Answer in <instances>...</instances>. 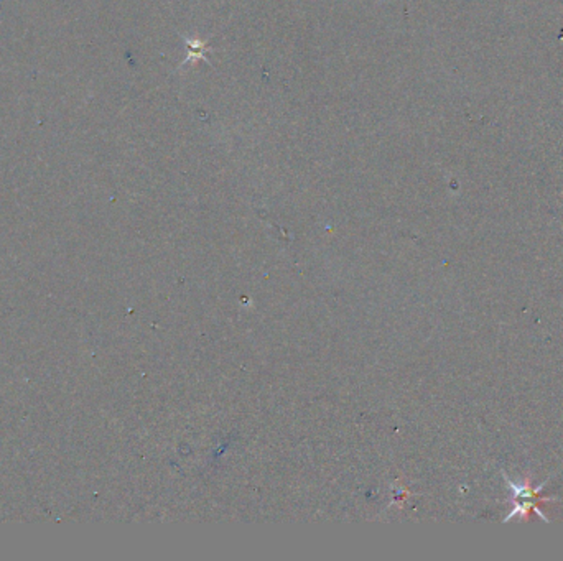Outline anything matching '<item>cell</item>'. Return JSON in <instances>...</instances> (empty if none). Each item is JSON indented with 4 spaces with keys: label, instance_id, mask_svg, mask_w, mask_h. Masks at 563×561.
<instances>
[{
    "label": "cell",
    "instance_id": "obj_1",
    "mask_svg": "<svg viewBox=\"0 0 563 561\" xmlns=\"http://www.w3.org/2000/svg\"><path fill=\"white\" fill-rule=\"evenodd\" d=\"M504 478H505V483H508L509 490H511V506H512L509 515L504 519V524L511 522V519H514V517H517V515L521 517V519L529 520L532 512H534L535 515H539L545 524H548L547 517L540 512V503L552 502V501H562V499L540 496V490L545 487V484L547 483H542L539 487H532L530 481H524L522 484H517V483H514L512 479H509L505 474H504Z\"/></svg>",
    "mask_w": 563,
    "mask_h": 561
}]
</instances>
